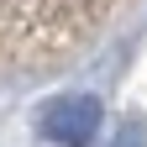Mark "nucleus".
<instances>
[{
    "mask_svg": "<svg viewBox=\"0 0 147 147\" xmlns=\"http://www.w3.org/2000/svg\"><path fill=\"white\" fill-rule=\"evenodd\" d=\"M137 0H0V79H47L105 47Z\"/></svg>",
    "mask_w": 147,
    "mask_h": 147,
    "instance_id": "1",
    "label": "nucleus"
}]
</instances>
